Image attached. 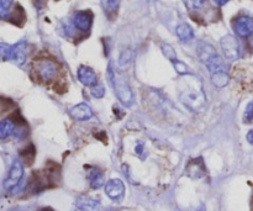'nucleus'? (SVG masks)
Returning a JSON list of instances; mask_svg holds the SVG:
<instances>
[{
	"label": "nucleus",
	"mask_w": 253,
	"mask_h": 211,
	"mask_svg": "<svg viewBox=\"0 0 253 211\" xmlns=\"http://www.w3.org/2000/svg\"><path fill=\"white\" fill-rule=\"evenodd\" d=\"M179 99L192 111H202L207 104L203 83L193 74H184L178 83Z\"/></svg>",
	"instance_id": "obj_1"
},
{
	"label": "nucleus",
	"mask_w": 253,
	"mask_h": 211,
	"mask_svg": "<svg viewBox=\"0 0 253 211\" xmlns=\"http://www.w3.org/2000/svg\"><path fill=\"white\" fill-rule=\"evenodd\" d=\"M199 57L205 63L208 71H209L212 84L217 88H224L225 85H227L230 79L227 67L225 64L224 59L216 53L214 47H208L207 49H204L200 53Z\"/></svg>",
	"instance_id": "obj_2"
},
{
	"label": "nucleus",
	"mask_w": 253,
	"mask_h": 211,
	"mask_svg": "<svg viewBox=\"0 0 253 211\" xmlns=\"http://www.w3.org/2000/svg\"><path fill=\"white\" fill-rule=\"evenodd\" d=\"M109 78H110L111 84L114 86L116 96L119 100L125 106H131L133 104V93L128 85L127 81L123 74H116L111 69V66H109Z\"/></svg>",
	"instance_id": "obj_3"
},
{
	"label": "nucleus",
	"mask_w": 253,
	"mask_h": 211,
	"mask_svg": "<svg viewBox=\"0 0 253 211\" xmlns=\"http://www.w3.org/2000/svg\"><path fill=\"white\" fill-rule=\"evenodd\" d=\"M34 68L42 82H51L52 79L56 78L57 73H58V66L56 62L47 58L36 59L34 62Z\"/></svg>",
	"instance_id": "obj_4"
},
{
	"label": "nucleus",
	"mask_w": 253,
	"mask_h": 211,
	"mask_svg": "<svg viewBox=\"0 0 253 211\" xmlns=\"http://www.w3.org/2000/svg\"><path fill=\"white\" fill-rule=\"evenodd\" d=\"M221 49L224 52V56L229 61H237L241 56V49H240V43L235 36L232 35H226L220 41Z\"/></svg>",
	"instance_id": "obj_5"
},
{
	"label": "nucleus",
	"mask_w": 253,
	"mask_h": 211,
	"mask_svg": "<svg viewBox=\"0 0 253 211\" xmlns=\"http://www.w3.org/2000/svg\"><path fill=\"white\" fill-rule=\"evenodd\" d=\"M22 177H24V167H22V163L19 160H15L14 163L11 165V168H10L9 174H7L6 179L4 182V188L6 190L14 189L21 182Z\"/></svg>",
	"instance_id": "obj_6"
},
{
	"label": "nucleus",
	"mask_w": 253,
	"mask_h": 211,
	"mask_svg": "<svg viewBox=\"0 0 253 211\" xmlns=\"http://www.w3.org/2000/svg\"><path fill=\"white\" fill-rule=\"evenodd\" d=\"M234 31L240 37H250L253 35V19L247 15L237 16L232 22Z\"/></svg>",
	"instance_id": "obj_7"
},
{
	"label": "nucleus",
	"mask_w": 253,
	"mask_h": 211,
	"mask_svg": "<svg viewBox=\"0 0 253 211\" xmlns=\"http://www.w3.org/2000/svg\"><path fill=\"white\" fill-rule=\"evenodd\" d=\"M105 194L114 202H121L125 195V185L120 179H110L105 185Z\"/></svg>",
	"instance_id": "obj_8"
},
{
	"label": "nucleus",
	"mask_w": 253,
	"mask_h": 211,
	"mask_svg": "<svg viewBox=\"0 0 253 211\" xmlns=\"http://www.w3.org/2000/svg\"><path fill=\"white\" fill-rule=\"evenodd\" d=\"M74 27L81 31H89L91 27V24H93V12L90 10H82V11H77L74 14L73 20Z\"/></svg>",
	"instance_id": "obj_9"
},
{
	"label": "nucleus",
	"mask_w": 253,
	"mask_h": 211,
	"mask_svg": "<svg viewBox=\"0 0 253 211\" xmlns=\"http://www.w3.org/2000/svg\"><path fill=\"white\" fill-rule=\"evenodd\" d=\"M185 173L192 179H200V178L204 177L205 173H207V168H205V163L203 158L199 157L190 160L189 163L187 165V168H185Z\"/></svg>",
	"instance_id": "obj_10"
},
{
	"label": "nucleus",
	"mask_w": 253,
	"mask_h": 211,
	"mask_svg": "<svg viewBox=\"0 0 253 211\" xmlns=\"http://www.w3.org/2000/svg\"><path fill=\"white\" fill-rule=\"evenodd\" d=\"M27 57V43L21 41L19 43L11 46V52H10V61L15 62L19 66H22L26 61Z\"/></svg>",
	"instance_id": "obj_11"
},
{
	"label": "nucleus",
	"mask_w": 253,
	"mask_h": 211,
	"mask_svg": "<svg viewBox=\"0 0 253 211\" xmlns=\"http://www.w3.org/2000/svg\"><path fill=\"white\" fill-rule=\"evenodd\" d=\"M69 115L77 121H85L93 118V110L90 106L85 103L78 104L69 110Z\"/></svg>",
	"instance_id": "obj_12"
},
{
	"label": "nucleus",
	"mask_w": 253,
	"mask_h": 211,
	"mask_svg": "<svg viewBox=\"0 0 253 211\" xmlns=\"http://www.w3.org/2000/svg\"><path fill=\"white\" fill-rule=\"evenodd\" d=\"M78 79L83 85L93 86L98 83V77L95 72L86 66H81L78 68Z\"/></svg>",
	"instance_id": "obj_13"
},
{
	"label": "nucleus",
	"mask_w": 253,
	"mask_h": 211,
	"mask_svg": "<svg viewBox=\"0 0 253 211\" xmlns=\"http://www.w3.org/2000/svg\"><path fill=\"white\" fill-rule=\"evenodd\" d=\"M77 208L81 211H100L101 203L100 200L94 199L91 197H79L76 202Z\"/></svg>",
	"instance_id": "obj_14"
},
{
	"label": "nucleus",
	"mask_w": 253,
	"mask_h": 211,
	"mask_svg": "<svg viewBox=\"0 0 253 211\" xmlns=\"http://www.w3.org/2000/svg\"><path fill=\"white\" fill-rule=\"evenodd\" d=\"M187 9L192 14L193 19L198 16V14H203L205 7H210V4L208 0H183Z\"/></svg>",
	"instance_id": "obj_15"
},
{
	"label": "nucleus",
	"mask_w": 253,
	"mask_h": 211,
	"mask_svg": "<svg viewBox=\"0 0 253 211\" xmlns=\"http://www.w3.org/2000/svg\"><path fill=\"white\" fill-rule=\"evenodd\" d=\"M15 124L10 119H4L0 121V140H6L14 133Z\"/></svg>",
	"instance_id": "obj_16"
},
{
	"label": "nucleus",
	"mask_w": 253,
	"mask_h": 211,
	"mask_svg": "<svg viewBox=\"0 0 253 211\" xmlns=\"http://www.w3.org/2000/svg\"><path fill=\"white\" fill-rule=\"evenodd\" d=\"M175 32H177V36L179 37L180 41L188 42L194 37V31L188 24H180L175 30Z\"/></svg>",
	"instance_id": "obj_17"
},
{
	"label": "nucleus",
	"mask_w": 253,
	"mask_h": 211,
	"mask_svg": "<svg viewBox=\"0 0 253 211\" xmlns=\"http://www.w3.org/2000/svg\"><path fill=\"white\" fill-rule=\"evenodd\" d=\"M89 182H90L91 189H99L100 187H103L104 182H105L103 172H100L99 169H93V172L89 174Z\"/></svg>",
	"instance_id": "obj_18"
},
{
	"label": "nucleus",
	"mask_w": 253,
	"mask_h": 211,
	"mask_svg": "<svg viewBox=\"0 0 253 211\" xmlns=\"http://www.w3.org/2000/svg\"><path fill=\"white\" fill-rule=\"evenodd\" d=\"M10 52H11V46L4 43V42H0V61H10Z\"/></svg>",
	"instance_id": "obj_19"
},
{
	"label": "nucleus",
	"mask_w": 253,
	"mask_h": 211,
	"mask_svg": "<svg viewBox=\"0 0 253 211\" xmlns=\"http://www.w3.org/2000/svg\"><path fill=\"white\" fill-rule=\"evenodd\" d=\"M172 63H173V66H174L175 71L178 72V74H180V76H184V74H189V69H188V67L185 66L184 63H182L180 61H177V59H174Z\"/></svg>",
	"instance_id": "obj_20"
},
{
	"label": "nucleus",
	"mask_w": 253,
	"mask_h": 211,
	"mask_svg": "<svg viewBox=\"0 0 253 211\" xmlns=\"http://www.w3.org/2000/svg\"><path fill=\"white\" fill-rule=\"evenodd\" d=\"M90 88H91V89H90L91 95H93L94 98H96V99L103 98L104 94H105V90H104V86H103V85H100V84L96 83L95 85L90 86Z\"/></svg>",
	"instance_id": "obj_21"
},
{
	"label": "nucleus",
	"mask_w": 253,
	"mask_h": 211,
	"mask_svg": "<svg viewBox=\"0 0 253 211\" xmlns=\"http://www.w3.org/2000/svg\"><path fill=\"white\" fill-rule=\"evenodd\" d=\"M162 51H163V53H165V56L167 57L168 59H169V61H174V59H177L175 58V52H174V49H173V47L172 46H169V44H163L162 46Z\"/></svg>",
	"instance_id": "obj_22"
},
{
	"label": "nucleus",
	"mask_w": 253,
	"mask_h": 211,
	"mask_svg": "<svg viewBox=\"0 0 253 211\" xmlns=\"http://www.w3.org/2000/svg\"><path fill=\"white\" fill-rule=\"evenodd\" d=\"M119 0H106V11L109 14H115L118 11Z\"/></svg>",
	"instance_id": "obj_23"
},
{
	"label": "nucleus",
	"mask_w": 253,
	"mask_h": 211,
	"mask_svg": "<svg viewBox=\"0 0 253 211\" xmlns=\"http://www.w3.org/2000/svg\"><path fill=\"white\" fill-rule=\"evenodd\" d=\"M244 121L245 123H251L253 121V101L246 106V110H245L244 115Z\"/></svg>",
	"instance_id": "obj_24"
},
{
	"label": "nucleus",
	"mask_w": 253,
	"mask_h": 211,
	"mask_svg": "<svg viewBox=\"0 0 253 211\" xmlns=\"http://www.w3.org/2000/svg\"><path fill=\"white\" fill-rule=\"evenodd\" d=\"M131 51L130 49H127V51H124L123 53H121V57H120V63L124 64V63H128L131 59Z\"/></svg>",
	"instance_id": "obj_25"
},
{
	"label": "nucleus",
	"mask_w": 253,
	"mask_h": 211,
	"mask_svg": "<svg viewBox=\"0 0 253 211\" xmlns=\"http://www.w3.org/2000/svg\"><path fill=\"white\" fill-rule=\"evenodd\" d=\"M12 1H14V0H0V9H2V10H9V7L11 6V4H12Z\"/></svg>",
	"instance_id": "obj_26"
},
{
	"label": "nucleus",
	"mask_w": 253,
	"mask_h": 211,
	"mask_svg": "<svg viewBox=\"0 0 253 211\" xmlns=\"http://www.w3.org/2000/svg\"><path fill=\"white\" fill-rule=\"evenodd\" d=\"M135 151H136V153H137V155H141V153H142V151H143V145H142V143L138 142L137 146H136Z\"/></svg>",
	"instance_id": "obj_27"
},
{
	"label": "nucleus",
	"mask_w": 253,
	"mask_h": 211,
	"mask_svg": "<svg viewBox=\"0 0 253 211\" xmlns=\"http://www.w3.org/2000/svg\"><path fill=\"white\" fill-rule=\"evenodd\" d=\"M247 141L253 146V130H250L247 133Z\"/></svg>",
	"instance_id": "obj_28"
},
{
	"label": "nucleus",
	"mask_w": 253,
	"mask_h": 211,
	"mask_svg": "<svg viewBox=\"0 0 253 211\" xmlns=\"http://www.w3.org/2000/svg\"><path fill=\"white\" fill-rule=\"evenodd\" d=\"M230 0H215V2H216L217 5H220V6H222V5H225V4H227V2H229Z\"/></svg>",
	"instance_id": "obj_29"
},
{
	"label": "nucleus",
	"mask_w": 253,
	"mask_h": 211,
	"mask_svg": "<svg viewBox=\"0 0 253 211\" xmlns=\"http://www.w3.org/2000/svg\"><path fill=\"white\" fill-rule=\"evenodd\" d=\"M195 211H205V208L203 207V205H202V207H199V208H198V209L195 210Z\"/></svg>",
	"instance_id": "obj_30"
},
{
	"label": "nucleus",
	"mask_w": 253,
	"mask_h": 211,
	"mask_svg": "<svg viewBox=\"0 0 253 211\" xmlns=\"http://www.w3.org/2000/svg\"><path fill=\"white\" fill-rule=\"evenodd\" d=\"M40 211H53L52 209H49V208H47V209H41Z\"/></svg>",
	"instance_id": "obj_31"
},
{
	"label": "nucleus",
	"mask_w": 253,
	"mask_h": 211,
	"mask_svg": "<svg viewBox=\"0 0 253 211\" xmlns=\"http://www.w3.org/2000/svg\"><path fill=\"white\" fill-rule=\"evenodd\" d=\"M251 207H252V211H253V198H252V203H251Z\"/></svg>",
	"instance_id": "obj_32"
}]
</instances>
